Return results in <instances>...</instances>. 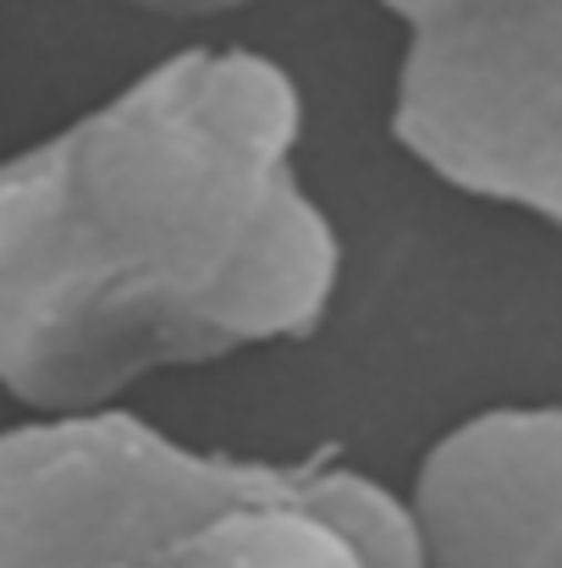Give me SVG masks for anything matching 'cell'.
Wrapping results in <instances>:
<instances>
[{
    "mask_svg": "<svg viewBox=\"0 0 562 568\" xmlns=\"http://www.w3.org/2000/svg\"><path fill=\"white\" fill-rule=\"evenodd\" d=\"M419 568H562V403H502L441 430L402 497Z\"/></svg>",
    "mask_w": 562,
    "mask_h": 568,
    "instance_id": "277c9868",
    "label": "cell"
},
{
    "mask_svg": "<svg viewBox=\"0 0 562 568\" xmlns=\"http://www.w3.org/2000/svg\"><path fill=\"white\" fill-rule=\"evenodd\" d=\"M391 139L436 183L562 226V0H380Z\"/></svg>",
    "mask_w": 562,
    "mask_h": 568,
    "instance_id": "3957f363",
    "label": "cell"
},
{
    "mask_svg": "<svg viewBox=\"0 0 562 568\" xmlns=\"http://www.w3.org/2000/svg\"><path fill=\"white\" fill-rule=\"evenodd\" d=\"M0 568H419L391 486L100 408L0 430Z\"/></svg>",
    "mask_w": 562,
    "mask_h": 568,
    "instance_id": "7a4b0ae2",
    "label": "cell"
},
{
    "mask_svg": "<svg viewBox=\"0 0 562 568\" xmlns=\"http://www.w3.org/2000/svg\"><path fill=\"white\" fill-rule=\"evenodd\" d=\"M122 6L150 11V17H183V22H198V17H226V11L259 6V0H122Z\"/></svg>",
    "mask_w": 562,
    "mask_h": 568,
    "instance_id": "5b68a950",
    "label": "cell"
},
{
    "mask_svg": "<svg viewBox=\"0 0 562 568\" xmlns=\"http://www.w3.org/2000/svg\"><path fill=\"white\" fill-rule=\"evenodd\" d=\"M304 89L187 44L0 161V392L28 419L116 408L161 371L304 343L343 232L304 183Z\"/></svg>",
    "mask_w": 562,
    "mask_h": 568,
    "instance_id": "6da1fadb",
    "label": "cell"
}]
</instances>
